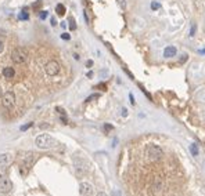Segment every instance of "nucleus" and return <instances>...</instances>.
Here are the masks:
<instances>
[{"mask_svg":"<svg viewBox=\"0 0 205 196\" xmlns=\"http://www.w3.org/2000/svg\"><path fill=\"white\" fill-rule=\"evenodd\" d=\"M69 29H71V31H75V29H76V24H75V19H74V18H69Z\"/></svg>","mask_w":205,"mask_h":196,"instance_id":"obj_20","label":"nucleus"},{"mask_svg":"<svg viewBox=\"0 0 205 196\" xmlns=\"http://www.w3.org/2000/svg\"><path fill=\"white\" fill-rule=\"evenodd\" d=\"M112 128H114V127H112L111 124H108V123H105V124H104V130H105V131H111Z\"/></svg>","mask_w":205,"mask_h":196,"instance_id":"obj_28","label":"nucleus"},{"mask_svg":"<svg viewBox=\"0 0 205 196\" xmlns=\"http://www.w3.org/2000/svg\"><path fill=\"white\" fill-rule=\"evenodd\" d=\"M129 98H130V104H132V105H134V104H136V101H134V97H133V94H132V93L129 94Z\"/></svg>","mask_w":205,"mask_h":196,"instance_id":"obj_29","label":"nucleus"},{"mask_svg":"<svg viewBox=\"0 0 205 196\" xmlns=\"http://www.w3.org/2000/svg\"><path fill=\"white\" fill-rule=\"evenodd\" d=\"M198 53H200V54H202V55H204V54H205V48H201V50H198Z\"/></svg>","mask_w":205,"mask_h":196,"instance_id":"obj_39","label":"nucleus"},{"mask_svg":"<svg viewBox=\"0 0 205 196\" xmlns=\"http://www.w3.org/2000/svg\"><path fill=\"white\" fill-rule=\"evenodd\" d=\"M14 75H16V71H14V68H11V66H6V68H3V76L10 80V79L14 78Z\"/></svg>","mask_w":205,"mask_h":196,"instance_id":"obj_10","label":"nucleus"},{"mask_svg":"<svg viewBox=\"0 0 205 196\" xmlns=\"http://www.w3.org/2000/svg\"><path fill=\"white\" fill-rule=\"evenodd\" d=\"M47 11H46V10H40L39 11V18L40 19H46V18H47Z\"/></svg>","mask_w":205,"mask_h":196,"instance_id":"obj_19","label":"nucleus"},{"mask_svg":"<svg viewBox=\"0 0 205 196\" xmlns=\"http://www.w3.org/2000/svg\"><path fill=\"white\" fill-rule=\"evenodd\" d=\"M40 7H42V1H40V0L35 1V3H33V6H32V8H33L35 11H38V10H39Z\"/></svg>","mask_w":205,"mask_h":196,"instance_id":"obj_22","label":"nucleus"},{"mask_svg":"<svg viewBox=\"0 0 205 196\" xmlns=\"http://www.w3.org/2000/svg\"><path fill=\"white\" fill-rule=\"evenodd\" d=\"M26 10H28V8L25 7L24 10L21 11V14L18 15V18H20V19H24V21H26V19H29V15H28V13H26Z\"/></svg>","mask_w":205,"mask_h":196,"instance_id":"obj_15","label":"nucleus"},{"mask_svg":"<svg viewBox=\"0 0 205 196\" xmlns=\"http://www.w3.org/2000/svg\"><path fill=\"white\" fill-rule=\"evenodd\" d=\"M161 188H162V181L157 180V181H155V184H154V191H157V192H158Z\"/></svg>","mask_w":205,"mask_h":196,"instance_id":"obj_18","label":"nucleus"},{"mask_svg":"<svg viewBox=\"0 0 205 196\" xmlns=\"http://www.w3.org/2000/svg\"><path fill=\"white\" fill-rule=\"evenodd\" d=\"M7 171H8L7 165H0V178H1V177H6Z\"/></svg>","mask_w":205,"mask_h":196,"instance_id":"obj_14","label":"nucleus"},{"mask_svg":"<svg viewBox=\"0 0 205 196\" xmlns=\"http://www.w3.org/2000/svg\"><path fill=\"white\" fill-rule=\"evenodd\" d=\"M49 124H40V128H47Z\"/></svg>","mask_w":205,"mask_h":196,"instance_id":"obj_41","label":"nucleus"},{"mask_svg":"<svg viewBox=\"0 0 205 196\" xmlns=\"http://www.w3.org/2000/svg\"><path fill=\"white\" fill-rule=\"evenodd\" d=\"M61 39H64V40H69L71 39V36H69V33H61Z\"/></svg>","mask_w":205,"mask_h":196,"instance_id":"obj_27","label":"nucleus"},{"mask_svg":"<svg viewBox=\"0 0 205 196\" xmlns=\"http://www.w3.org/2000/svg\"><path fill=\"white\" fill-rule=\"evenodd\" d=\"M35 153H29L28 156H25L24 157V167H26V169H31V166L32 163L35 162Z\"/></svg>","mask_w":205,"mask_h":196,"instance_id":"obj_11","label":"nucleus"},{"mask_svg":"<svg viewBox=\"0 0 205 196\" xmlns=\"http://www.w3.org/2000/svg\"><path fill=\"white\" fill-rule=\"evenodd\" d=\"M35 144H36V146L39 149H51L58 145V141L55 138H53V137H50L49 134H40V135L36 137Z\"/></svg>","mask_w":205,"mask_h":196,"instance_id":"obj_1","label":"nucleus"},{"mask_svg":"<svg viewBox=\"0 0 205 196\" xmlns=\"http://www.w3.org/2000/svg\"><path fill=\"white\" fill-rule=\"evenodd\" d=\"M159 8H161V4H159L158 1H152V3H151V10L155 11V10H159Z\"/></svg>","mask_w":205,"mask_h":196,"instance_id":"obj_23","label":"nucleus"},{"mask_svg":"<svg viewBox=\"0 0 205 196\" xmlns=\"http://www.w3.org/2000/svg\"><path fill=\"white\" fill-rule=\"evenodd\" d=\"M98 98H100V94H92L90 97L86 98V102H90V101H93V100H98Z\"/></svg>","mask_w":205,"mask_h":196,"instance_id":"obj_21","label":"nucleus"},{"mask_svg":"<svg viewBox=\"0 0 205 196\" xmlns=\"http://www.w3.org/2000/svg\"><path fill=\"white\" fill-rule=\"evenodd\" d=\"M96 196H107V193H105V192H98Z\"/></svg>","mask_w":205,"mask_h":196,"instance_id":"obj_38","label":"nucleus"},{"mask_svg":"<svg viewBox=\"0 0 205 196\" xmlns=\"http://www.w3.org/2000/svg\"><path fill=\"white\" fill-rule=\"evenodd\" d=\"M74 58H75V60H76V61H79V58H80V57H79L78 54H74Z\"/></svg>","mask_w":205,"mask_h":196,"instance_id":"obj_40","label":"nucleus"},{"mask_svg":"<svg viewBox=\"0 0 205 196\" xmlns=\"http://www.w3.org/2000/svg\"><path fill=\"white\" fill-rule=\"evenodd\" d=\"M55 13L58 14V15L63 17L65 13H67V8H65V6L64 4H61V3H58L57 6H55Z\"/></svg>","mask_w":205,"mask_h":196,"instance_id":"obj_13","label":"nucleus"},{"mask_svg":"<svg viewBox=\"0 0 205 196\" xmlns=\"http://www.w3.org/2000/svg\"><path fill=\"white\" fill-rule=\"evenodd\" d=\"M3 50H4V44H3V41L0 40V54L3 53Z\"/></svg>","mask_w":205,"mask_h":196,"instance_id":"obj_35","label":"nucleus"},{"mask_svg":"<svg viewBox=\"0 0 205 196\" xmlns=\"http://www.w3.org/2000/svg\"><path fill=\"white\" fill-rule=\"evenodd\" d=\"M75 163H76V174L78 175H83L87 171V165L82 160V159H75Z\"/></svg>","mask_w":205,"mask_h":196,"instance_id":"obj_8","label":"nucleus"},{"mask_svg":"<svg viewBox=\"0 0 205 196\" xmlns=\"http://www.w3.org/2000/svg\"><path fill=\"white\" fill-rule=\"evenodd\" d=\"M190 152H191V155L193 156H198V146L196 144H191V146H190Z\"/></svg>","mask_w":205,"mask_h":196,"instance_id":"obj_16","label":"nucleus"},{"mask_svg":"<svg viewBox=\"0 0 205 196\" xmlns=\"http://www.w3.org/2000/svg\"><path fill=\"white\" fill-rule=\"evenodd\" d=\"M122 116H127V110H126V108H122Z\"/></svg>","mask_w":205,"mask_h":196,"instance_id":"obj_34","label":"nucleus"},{"mask_svg":"<svg viewBox=\"0 0 205 196\" xmlns=\"http://www.w3.org/2000/svg\"><path fill=\"white\" fill-rule=\"evenodd\" d=\"M50 22H51V26H55V25H57V21H55V18H54V17H51Z\"/></svg>","mask_w":205,"mask_h":196,"instance_id":"obj_31","label":"nucleus"},{"mask_svg":"<svg viewBox=\"0 0 205 196\" xmlns=\"http://www.w3.org/2000/svg\"><path fill=\"white\" fill-rule=\"evenodd\" d=\"M79 193L82 196H92L93 195V187L89 182H80L79 185Z\"/></svg>","mask_w":205,"mask_h":196,"instance_id":"obj_7","label":"nucleus"},{"mask_svg":"<svg viewBox=\"0 0 205 196\" xmlns=\"http://www.w3.org/2000/svg\"><path fill=\"white\" fill-rule=\"evenodd\" d=\"M176 54H177V50H176L175 46H168V47H165V50H164V57H165V58H172V57H175Z\"/></svg>","mask_w":205,"mask_h":196,"instance_id":"obj_9","label":"nucleus"},{"mask_svg":"<svg viewBox=\"0 0 205 196\" xmlns=\"http://www.w3.org/2000/svg\"><path fill=\"white\" fill-rule=\"evenodd\" d=\"M97 88H102V90H107V86H105L104 83H101V84H98V86H97Z\"/></svg>","mask_w":205,"mask_h":196,"instance_id":"obj_33","label":"nucleus"},{"mask_svg":"<svg viewBox=\"0 0 205 196\" xmlns=\"http://www.w3.org/2000/svg\"><path fill=\"white\" fill-rule=\"evenodd\" d=\"M55 110H57V112H58L61 116H65V110H64L61 106H55Z\"/></svg>","mask_w":205,"mask_h":196,"instance_id":"obj_26","label":"nucleus"},{"mask_svg":"<svg viewBox=\"0 0 205 196\" xmlns=\"http://www.w3.org/2000/svg\"><path fill=\"white\" fill-rule=\"evenodd\" d=\"M186 61H187V54H184V55H183V57L180 58V62H186Z\"/></svg>","mask_w":205,"mask_h":196,"instance_id":"obj_32","label":"nucleus"},{"mask_svg":"<svg viewBox=\"0 0 205 196\" xmlns=\"http://www.w3.org/2000/svg\"><path fill=\"white\" fill-rule=\"evenodd\" d=\"M28 58V53L26 50L22 47H16L11 51V60L16 64H24Z\"/></svg>","mask_w":205,"mask_h":196,"instance_id":"obj_3","label":"nucleus"},{"mask_svg":"<svg viewBox=\"0 0 205 196\" xmlns=\"http://www.w3.org/2000/svg\"><path fill=\"white\" fill-rule=\"evenodd\" d=\"M86 66H87V68H92V66H93V61H92V60H87V61H86Z\"/></svg>","mask_w":205,"mask_h":196,"instance_id":"obj_30","label":"nucleus"},{"mask_svg":"<svg viewBox=\"0 0 205 196\" xmlns=\"http://www.w3.org/2000/svg\"><path fill=\"white\" fill-rule=\"evenodd\" d=\"M45 71H46V73L49 76H55L60 72V64L57 62L55 60H50L46 64V66H45Z\"/></svg>","mask_w":205,"mask_h":196,"instance_id":"obj_5","label":"nucleus"},{"mask_svg":"<svg viewBox=\"0 0 205 196\" xmlns=\"http://www.w3.org/2000/svg\"><path fill=\"white\" fill-rule=\"evenodd\" d=\"M13 189V182L11 180H8L7 177H1L0 178V192L1 193H8Z\"/></svg>","mask_w":205,"mask_h":196,"instance_id":"obj_6","label":"nucleus"},{"mask_svg":"<svg viewBox=\"0 0 205 196\" xmlns=\"http://www.w3.org/2000/svg\"><path fill=\"white\" fill-rule=\"evenodd\" d=\"M32 126H33V123H32V122L26 123L25 126H21V131H25V130H28V128H29V127H32Z\"/></svg>","mask_w":205,"mask_h":196,"instance_id":"obj_25","label":"nucleus"},{"mask_svg":"<svg viewBox=\"0 0 205 196\" xmlns=\"http://www.w3.org/2000/svg\"><path fill=\"white\" fill-rule=\"evenodd\" d=\"M196 31H197V25L193 24L191 25V28H190V33H189L190 37H194V36H196Z\"/></svg>","mask_w":205,"mask_h":196,"instance_id":"obj_17","label":"nucleus"},{"mask_svg":"<svg viewBox=\"0 0 205 196\" xmlns=\"http://www.w3.org/2000/svg\"><path fill=\"white\" fill-rule=\"evenodd\" d=\"M1 104L6 109H11L16 104V94L13 91H6L1 97Z\"/></svg>","mask_w":205,"mask_h":196,"instance_id":"obj_4","label":"nucleus"},{"mask_svg":"<svg viewBox=\"0 0 205 196\" xmlns=\"http://www.w3.org/2000/svg\"><path fill=\"white\" fill-rule=\"evenodd\" d=\"M117 1H118L119 7L122 8V10H125V8H126V1H125V0H117Z\"/></svg>","mask_w":205,"mask_h":196,"instance_id":"obj_24","label":"nucleus"},{"mask_svg":"<svg viewBox=\"0 0 205 196\" xmlns=\"http://www.w3.org/2000/svg\"><path fill=\"white\" fill-rule=\"evenodd\" d=\"M83 15H85V19H86V24H89V17H87L86 11H83Z\"/></svg>","mask_w":205,"mask_h":196,"instance_id":"obj_36","label":"nucleus"},{"mask_svg":"<svg viewBox=\"0 0 205 196\" xmlns=\"http://www.w3.org/2000/svg\"><path fill=\"white\" fill-rule=\"evenodd\" d=\"M0 97H1V86H0Z\"/></svg>","mask_w":205,"mask_h":196,"instance_id":"obj_42","label":"nucleus"},{"mask_svg":"<svg viewBox=\"0 0 205 196\" xmlns=\"http://www.w3.org/2000/svg\"><path fill=\"white\" fill-rule=\"evenodd\" d=\"M13 157L10 153H0V165H8L11 163Z\"/></svg>","mask_w":205,"mask_h":196,"instance_id":"obj_12","label":"nucleus"},{"mask_svg":"<svg viewBox=\"0 0 205 196\" xmlns=\"http://www.w3.org/2000/svg\"><path fill=\"white\" fill-rule=\"evenodd\" d=\"M164 155V152H162V149L159 148L158 145H154V144H150V145H147V148H146V156L148 157L150 160H158V159H161Z\"/></svg>","mask_w":205,"mask_h":196,"instance_id":"obj_2","label":"nucleus"},{"mask_svg":"<svg viewBox=\"0 0 205 196\" xmlns=\"http://www.w3.org/2000/svg\"><path fill=\"white\" fill-rule=\"evenodd\" d=\"M61 122H63L64 124H67V122H68V120H67V118H65V116H61Z\"/></svg>","mask_w":205,"mask_h":196,"instance_id":"obj_37","label":"nucleus"}]
</instances>
